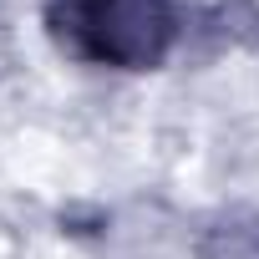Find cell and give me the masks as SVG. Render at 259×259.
I'll list each match as a JSON object with an SVG mask.
<instances>
[{
	"label": "cell",
	"mask_w": 259,
	"mask_h": 259,
	"mask_svg": "<svg viewBox=\"0 0 259 259\" xmlns=\"http://www.w3.org/2000/svg\"><path fill=\"white\" fill-rule=\"evenodd\" d=\"M56 31L87 61L153 66L173 41V16L163 0H61Z\"/></svg>",
	"instance_id": "1"
}]
</instances>
